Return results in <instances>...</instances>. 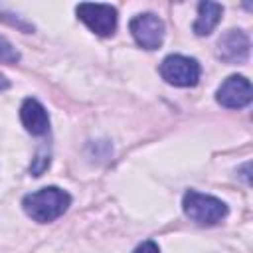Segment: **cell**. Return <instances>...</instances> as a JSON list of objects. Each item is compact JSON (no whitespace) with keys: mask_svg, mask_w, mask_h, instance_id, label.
<instances>
[{"mask_svg":"<svg viewBox=\"0 0 253 253\" xmlns=\"http://www.w3.org/2000/svg\"><path fill=\"white\" fill-rule=\"evenodd\" d=\"M69 204H71V196L57 186L42 188L38 192L24 196V200H22L24 211L40 223H49V221L57 219L59 215H63L67 211Z\"/></svg>","mask_w":253,"mask_h":253,"instance_id":"6da1fadb","label":"cell"},{"mask_svg":"<svg viewBox=\"0 0 253 253\" xmlns=\"http://www.w3.org/2000/svg\"><path fill=\"white\" fill-rule=\"evenodd\" d=\"M253 89L247 77L229 75L215 91V101L225 109H243L251 103Z\"/></svg>","mask_w":253,"mask_h":253,"instance_id":"8992f818","label":"cell"},{"mask_svg":"<svg viewBox=\"0 0 253 253\" xmlns=\"http://www.w3.org/2000/svg\"><path fill=\"white\" fill-rule=\"evenodd\" d=\"M184 213L200 225H215L227 215V206L215 196L188 190L182 198Z\"/></svg>","mask_w":253,"mask_h":253,"instance_id":"7a4b0ae2","label":"cell"},{"mask_svg":"<svg viewBox=\"0 0 253 253\" xmlns=\"http://www.w3.org/2000/svg\"><path fill=\"white\" fill-rule=\"evenodd\" d=\"M20 119L24 128L34 136H42L49 130V115L38 99H32V97L24 99L20 107Z\"/></svg>","mask_w":253,"mask_h":253,"instance_id":"ba28073f","label":"cell"},{"mask_svg":"<svg viewBox=\"0 0 253 253\" xmlns=\"http://www.w3.org/2000/svg\"><path fill=\"white\" fill-rule=\"evenodd\" d=\"M0 61H2V63H10V65L20 61L18 49H16L4 36H0Z\"/></svg>","mask_w":253,"mask_h":253,"instance_id":"30bf717a","label":"cell"},{"mask_svg":"<svg viewBox=\"0 0 253 253\" xmlns=\"http://www.w3.org/2000/svg\"><path fill=\"white\" fill-rule=\"evenodd\" d=\"M132 253H160V249H158V245L152 239H146L140 245H136V249Z\"/></svg>","mask_w":253,"mask_h":253,"instance_id":"7c38bea8","label":"cell"},{"mask_svg":"<svg viewBox=\"0 0 253 253\" xmlns=\"http://www.w3.org/2000/svg\"><path fill=\"white\" fill-rule=\"evenodd\" d=\"M223 14V6L217 2H200L198 4V18L194 22L196 36H210L213 28L219 24Z\"/></svg>","mask_w":253,"mask_h":253,"instance_id":"9c48e42d","label":"cell"},{"mask_svg":"<svg viewBox=\"0 0 253 253\" xmlns=\"http://www.w3.org/2000/svg\"><path fill=\"white\" fill-rule=\"evenodd\" d=\"M128 30L134 42L144 49H158L164 42V22L152 12L134 16L128 24Z\"/></svg>","mask_w":253,"mask_h":253,"instance_id":"5b68a950","label":"cell"},{"mask_svg":"<svg viewBox=\"0 0 253 253\" xmlns=\"http://www.w3.org/2000/svg\"><path fill=\"white\" fill-rule=\"evenodd\" d=\"M158 71L162 79L174 87H194L200 81V73H202L200 63L194 57L180 53H172L164 57Z\"/></svg>","mask_w":253,"mask_h":253,"instance_id":"3957f363","label":"cell"},{"mask_svg":"<svg viewBox=\"0 0 253 253\" xmlns=\"http://www.w3.org/2000/svg\"><path fill=\"white\" fill-rule=\"evenodd\" d=\"M8 87H10V81L0 73V91H4V89H8Z\"/></svg>","mask_w":253,"mask_h":253,"instance_id":"4fadbf2b","label":"cell"},{"mask_svg":"<svg viewBox=\"0 0 253 253\" xmlns=\"http://www.w3.org/2000/svg\"><path fill=\"white\" fill-rule=\"evenodd\" d=\"M47 166H49V156H47V154H38V156L34 158V164L30 166V172H32L34 176H40Z\"/></svg>","mask_w":253,"mask_h":253,"instance_id":"8fae6325","label":"cell"},{"mask_svg":"<svg viewBox=\"0 0 253 253\" xmlns=\"http://www.w3.org/2000/svg\"><path fill=\"white\" fill-rule=\"evenodd\" d=\"M217 55L227 63H243L249 55V38L245 36V32H225L217 42Z\"/></svg>","mask_w":253,"mask_h":253,"instance_id":"52a82bcc","label":"cell"},{"mask_svg":"<svg viewBox=\"0 0 253 253\" xmlns=\"http://www.w3.org/2000/svg\"><path fill=\"white\" fill-rule=\"evenodd\" d=\"M77 18L97 36H113L117 30V8L111 4L81 2L77 8Z\"/></svg>","mask_w":253,"mask_h":253,"instance_id":"277c9868","label":"cell"}]
</instances>
